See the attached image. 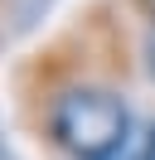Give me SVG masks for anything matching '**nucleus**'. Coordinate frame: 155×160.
I'll return each mask as SVG.
<instances>
[{
  "mask_svg": "<svg viewBox=\"0 0 155 160\" xmlns=\"http://www.w3.org/2000/svg\"><path fill=\"white\" fill-rule=\"evenodd\" d=\"M48 131L73 160H121L131 146V107L107 88H68L48 107Z\"/></svg>",
  "mask_w": 155,
  "mask_h": 160,
  "instance_id": "nucleus-1",
  "label": "nucleus"
},
{
  "mask_svg": "<svg viewBox=\"0 0 155 160\" xmlns=\"http://www.w3.org/2000/svg\"><path fill=\"white\" fill-rule=\"evenodd\" d=\"M136 160H155V121H150V131L141 136V150H136Z\"/></svg>",
  "mask_w": 155,
  "mask_h": 160,
  "instance_id": "nucleus-2",
  "label": "nucleus"
},
{
  "mask_svg": "<svg viewBox=\"0 0 155 160\" xmlns=\"http://www.w3.org/2000/svg\"><path fill=\"white\" fill-rule=\"evenodd\" d=\"M145 68H150V78H155V24H150V34H145Z\"/></svg>",
  "mask_w": 155,
  "mask_h": 160,
  "instance_id": "nucleus-3",
  "label": "nucleus"
}]
</instances>
